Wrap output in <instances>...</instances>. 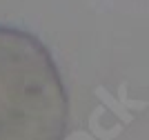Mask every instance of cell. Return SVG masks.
<instances>
[{
    "instance_id": "cell-2",
    "label": "cell",
    "mask_w": 149,
    "mask_h": 140,
    "mask_svg": "<svg viewBox=\"0 0 149 140\" xmlns=\"http://www.w3.org/2000/svg\"><path fill=\"white\" fill-rule=\"evenodd\" d=\"M105 114V107H98V109L91 114V118H89V129H91L93 134L98 136L100 140H111V138H116V136L123 131V125H116L113 129H109V131H105V129H100V125H98V118Z\"/></svg>"
},
{
    "instance_id": "cell-1",
    "label": "cell",
    "mask_w": 149,
    "mask_h": 140,
    "mask_svg": "<svg viewBox=\"0 0 149 140\" xmlns=\"http://www.w3.org/2000/svg\"><path fill=\"white\" fill-rule=\"evenodd\" d=\"M93 93H96V98L102 102V107H105V109L109 107V109L116 114V118H120L125 125H129V122L134 120L129 109H145V107H147V100H129V98H127V82H123V85L118 87V98H113L105 87H96Z\"/></svg>"
}]
</instances>
